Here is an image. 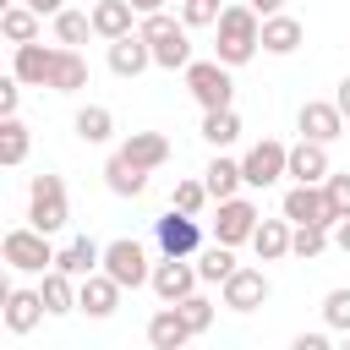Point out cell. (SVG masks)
<instances>
[{
	"instance_id": "cell-1",
	"label": "cell",
	"mask_w": 350,
	"mask_h": 350,
	"mask_svg": "<svg viewBox=\"0 0 350 350\" xmlns=\"http://www.w3.org/2000/svg\"><path fill=\"white\" fill-rule=\"evenodd\" d=\"M262 49V16L252 5H224V16L213 22V55L224 66H246Z\"/></svg>"
},
{
	"instance_id": "cell-2",
	"label": "cell",
	"mask_w": 350,
	"mask_h": 350,
	"mask_svg": "<svg viewBox=\"0 0 350 350\" xmlns=\"http://www.w3.org/2000/svg\"><path fill=\"white\" fill-rule=\"evenodd\" d=\"M137 33L153 44V66H164V71H186L191 66V27L175 22L170 11H148L137 22Z\"/></svg>"
},
{
	"instance_id": "cell-3",
	"label": "cell",
	"mask_w": 350,
	"mask_h": 350,
	"mask_svg": "<svg viewBox=\"0 0 350 350\" xmlns=\"http://www.w3.org/2000/svg\"><path fill=\"white\" fill-rule=\"evenodd\" d=\"M66 219H71V202H66V180L60 175H33V186H27V224L33 230H44V235H55V230H66Z\"/></svg>"
},
{
	"instance_id": "cell-4",
	"label": "cell",
	"mask_w": 350,
	"mask_h": 350,
	"mask_svg": "<svg viewBox=\"0 0 350 350\" xmlns=\"http://www.w3.org/2000/svg\"><path fill=\"white\" fill-rule=\"evenodd\" d=\"M235 66H224L219 55L213 60H191L186 66V93L202 104V109H230L235 104V77H230Z\"/></svg>"
},
{
	"instance_id": "cell-5",
	"label": "cell",
	"mask_w": 350,
	"mask_h": 350,
	"mask_svg": "<svg viewBox=\"0 0 350 350\" xmlns=\"http://www.w3.org/2000/svg\"><path fill=\"white\" fill-rule=\"evenodd\" d=\"M0 252H5V268L11 273H49L55 268V246H49V235L44 230H5V241H0Z\"/></svg>"
},
{
	"instance_id": "cell-6",
	"label": "cell",
	"mask_w": 350,
	"mask_h": 350,
	"mask_svg": "<svg viewBox=\"0 0 350 350\" xmlns=\"http://www.w3.org/2000/svg\"><path fill=\"white\" fill-rule=\"evenodd\" d=\"M104 273H109L120 290H137V284H148V279H153L148 246H142V241H131V235L109 241V246H104Z\"/></svg>"
},
{
	"instance_id": "cell-7",
	"label": "cell",
	"mask_w": 350,
	"mask_h": 350,
	"mask_svg": "<svg viewBox=\"0 0 350 350\" xmlns=\"http://www.w3.org/2000/svg\"><path fill=\"white\" fill-rule=\"evenodd\" d=\"M284 219H290V224H328V230L339 224L323 180H295V186L284 191Z\"/></svg>"
},
{
	"instance_id": "cell-8",
	"label": "cell",
	"mask_w": 350,
	"mask_h": 350,
	"mask_svg": "<svg viewBox=\"0 0 350 350\" xmlns=\"http://www.w3.org/2000/svg\"><path fill=\"white\" fill-rule=\"evenodd\" d=\"M153 241H159L164 257H197L202 252V224H197V213L170 208L164 219H153Z\"/></svg>"
},
{
	"instance_id": "cell-9",
	"label": "cell",
	"mask_w": 350,
	"mask_h": 350,
	"mask_svg": "<svg viewBox=\"0 0 350 350\" xmlns=\"http://www.w3.org/2000/svg\"><path fill=\"white\" fill-rule=\"evenodd\" d=\"M241 175H246V186L268 191L279 175H290V148H284V142H273V137L252 142V148H246V159H241Z\"/></svg>"
},
{
	"instance_id": "cell-10",
	"label": "cell",
	"mask_w": 350,
	"mask_h": 350,
	"mask_svg": "<svg viewBox=\"0 0 350 350\" xmlns=\"http://www.w3.org/2000/svg\"><path fill=\"white\" fill-rule=\"evenodd\" d=\"M257 202H246L241 191L235 197H224L219 202V219H213V241H224V246H241V241H252L257 235Z\"/></svg>"
},
{
	"instance_id": "cell-11",
	"label": "cell",
	"mask_w": 350,
	"mask_h": 350,
	"mask_svg": "<svg viewBox=\"0 0 350 350\" xmlns=\"http://www.w3.org/2000/svg\"><path fill=\"white\" fill-rule=\"evenodd\" d=\"M148 284H153V295H159V301H170V306H175V301H186V295L202 284V273H197V262H191V257H164V262H153V279H148Z\"/></svg>"
},
{
	"instance_id": "cell-12",
	"label": "cell",
	"mask_w": 350,
	"mask_h": 350,
	"mask_svg": "<svg viewBox=\"0 0 350 350\" xmlns=\"http://www.w3.org/2000/svg\"><path fill=\"white\" fill-rule=\"evenodd\" d=\"M268 295H273V284H268L262 268H235V273L219 284V301H224L230 312H257Z\"/></svg>"
},
{
	"instance_id": "cell-13",
	"label": "cell",
	"mask_w": 350,
	"mask_h": 350,
	"mask_svg": "<svg viewBox=\"0 0 350 350\" xmlns=\"http://www.w3.org/2000/svg\"><path fill=\"white\" fill-rule=\"evenodd\" d=\"M295 126H301V137H312V142H334V137H345V109H339L334 98H306L301 115H295Z\"/></svg>"
},
{
	"instance_id": "cell-14",
	"label": "cell",
	"mask_w": 350,
	"mask_h": 350,
	"mask_svg": "<svg viewBox=\"0 0 350 350\" xmlns=\"http://www.w3.org/2000/svg\"><path fill=\"white\" fill-rule=\"evenodd\" d=\"M148 66H153V44H148L142 33H120V38H109V71H115L120 82L142 77Z\"/></svg>"
},
{
	"instance_id": "cell-15",
	"label": "cell",
	"mask_w": 350,
	"mask_h": 350,
	"mask_svg": "<svg viewBox=\"0 0 350 350\" xmlns=\"http://www.w3.org/2000/svg\"><path fill=\"white\" fill-rule=\"evenodd\" d=\"M115 306H120V284L98 268V273H88V279H77V312H88V317H115Z\"/></svg>"
},
{
	"instance_id": "cell-16",
	"label": "cell",
	"mask_w": 350,
	"mask_h": 350,
	"mask_svg": "<svg viewBox=\"0 0 350 350\" xmlns=\"http://www.w3.org/2000/svg\"><path fill=\"white\" fill-rule=\"evenodd\" d=\"M0 317H5V328H11V334H33V328L49 317V306H44V295H38V290H5Z\"/></svg>"
},
{
	"instance_id": "cell-17",
	"label": "cell",
	"mask_w": 350,
	"mask_h": 350,
	"mask_svg": "<svg viewBox=\"0 0 350 350\" xmlns=\"http://www.w3.org/2000/svg\"><path fill=\"white\" fill-rule=\"evenodd\" d=\"M60 49V44H55ZM55 49L49 44H16V60H11V71L27 82V88H49V71H55Z\"/></svg>"
},
{
	"instance_id": "cell-18",
	"label": "cell",
	"mask_w": 350,
	"mask_h": 350,
	"mask_svg": "<svg viewBox=\"0 0 350 350\" xmlns=\"http://www.w3.org/2000/svg\"><path fill=\"white\" fill-rule=\"evenodd\" d=\"M148 175H153V170H142V164L126 159L120 148H115L109 164H104V186H109L115 197H142V191H148Z\"/></svg>"
},
{
	"instance_id": "cell-19",
	"label": "cell",
	"mask_w": 350,
	"mask_h": 350,
	"mask_svg": "<svg viewBox=\"0 0 350 350\" xmlns=\"http://www.w3.org/2000/svg\"><path fill=\"white\" fill-rule=\"evenodd\" d=\"M186 339H197V334L186 328L180 306H170V301H164V306H159V312L148 317V345H153V350H180Z\"/></svg>"
},
{
	"instance_id": "cell-20",
	"label": "cell",
	"mask_w": 350,
	"mask_h": 350,
	"mask_svg": "<svg viewBox=\"0 0 350 350\" xmlns=\"http://www.w3.org/2000/svg\"><path fill=\"white\" fill-rule=\"evenodd\" d=\"M301 44H306V27L295 16H284V11L262 16V55H295Z\"/></svg>"
},
{
	"instance_id": "cell-21",
	"label": "cell",
	"mask_w": 350,
	"mask_h": 350,
	"mask_svg": "<svg viewBox=\"0 0 350 350\" xmlns=\"http://www.w3.org/2000/svg\"><path fill=\"white\" fill-rule=\"evenodd\" d=\"M328 142H312V137H301L295 148H290V180H328Z\"/></svg>"
},
{
	"instance_id": "cell-22",
	"label": "cell",
	"mask_w": 350,
	"mask_h": 350,
	"mask_svg": "<svg viewBox=\"0 0 350 350\" xmlns=\"http://www.w3.org/2000/svg\"><path fill=\"white\" fill-rule=\"evenodd\" d=\"M290 235H295V224L279 213V219H257V235H252V252L262 257V262H279V257H290Z\"/></svg>"
},
{
	"instance_id": "cell-23",
	"label": "cell",
	"mask_w": 350,
	"mask_h": 350,
	"mask_svg": "<svg viewBox=\"0 0 350 350\" xmlns=\"http://www.w3.org/2000/svg\"><path fill=\"white\" fill-rule=\"evenodd\" d=\"M55 268H66L71 279H88V273H98V268H104V246H98V241H88V235H77L71 246H60Z\"/></svg>"
},
{
	"instance_id": "cell-24",
	"label": "cell",
	"mask_w": 350,
	"mask_h": 350,
	"mask_svg": "<svg viewBox=\"0 0 350 350\" xmlns=\"http://www.w3.org/2000/svg\"><path fill=\"white\" fill-rule=\"evenodd\" d=\"M77 88H88V60L71 44H60L55 49V71H49V93H77Z\"/></svg>"
},
{
	"instance_id": "cell-25",
	"label": "cell",
	"mask_w": 350,
	"mask_h": 350,
	"mask_svg": "<svg viewBox=\"0 0 350 350\" xmlns=\"http://www.w3.org/2000/svg\"><path fill=\"white\" fill-rule=\"evenodd\" d=\"M44 284H38V295H44V306H49V317H66V312H77V279L66 273V268H49V273H38Z\"/></svg>"
},
{
	"instance_id": "cell-26",
	"label": "cell",
	"mask_w": 350,
	"mask_h": 350,
	"mask_svg": "<svg viewBox=\"0 0 350 350\" xmlns=\"http://www.w3.org/2000/svg\"><path fill=\"white\" fill-rule=\"evenodd\" d=\"M131 16H137V5L131 0H98L93 5V33L109 44V38H120V33H137L131 27Z\"/></svg>"
},
{
	"instance_id": "cell-27",
	"label": "cell",
	"mask_w": 350,
	"mask_h": 350,
	"mask_svg": "<svg viewBox=\"0 0 350 350\" xmlns=\"http://www.w3.org/2000/svg\"><path fill=\"white\" fill-rule=\"evenodd\" d=\"M120 153L137 159L142 170H159V164L170 159V137H164V131H131V137L120 142Z\"/></svg>"
},
{
	"instance_id": "cell-28",
	"label": "cell",
	"mask_w": 350,
	"mask_h": 350,
	"mask_svg": "<svg viewBox=\"0 0 350 350\" xmlns=\"http://www.w3.org/2000/svg\"><path fill=\"white\" fill-rule=\"evenodd\" d=\"M71 131H77L88 148H98V142H109V137H115V115H109L104 104H82V109H77V120H71Z\"/></svg>"
},
{
	"instance_id": "cell-29",
	"label": "cell",
	"mask_w": 350,
	"mask_h": 350,
	"mask_svg": "<svg viewBox=\"0 0 350 350\" xmlns=\"http://www.w3.org/2000/svg\"><path fill=\"white\" fill-rule=\"evenodd\" d=\"M202 180H208V197H213V202H224V197H235V191L246 186V175H241V159H224V153H219V159L202 170Z\"/></svg>"
},
{
	"instance_id": "cell-30",
	"label": "cell",
	"mask_w": 350,
	"mask_h": 350,
	"mask_svg": "<svg viewBox=\"0 0 350 350\" xmlns=\"http://www.w3.org/2000/svg\"><path fill=\"white\" fill-rule=\"evenodd\" d=\"M191 262H197V273H202V284H224V279H230V273L241 268V262H235V246H224V241H213V246H202V252H197Z\"/></svg>"
},
{
	"instance_id": "cell-31",
	"label": "cell",
	"mask_w": 350,
	"mask_h": 350,
	"mask_svg": "<svg viewBox=\"0 0 350 350\" xmlns=\"http://www.w3.org/2000/svg\"><path fill=\"white\" fill-rule=\"evenodd\" d=\"M235 137H241L235 104H230V109H202V142H208V148H230Z\"/></svg>"
},
{
	"instance_id": "cell-32",
	"label": "cell",
	"mask_w": 350,
	"mask_h": 350,
	"mask_svg": "<svg viewBox=\"0 0 350 350\" xmlns=\"http://www.w3.org/2000/svg\"><path fill=\"white\" fill-rule=\"evenodd\" d=\"M0 33H5L11 44H33V38H38V11L22 5V0L5 5V11H0Z\"/></svg>"
},
{
	"instance_id": "cell-33",
	"label": "cell",
	"mask_w": 350,
	"mask_h": 350,
	"mask_svg": "<svg viewBox=\"0 0 350 350\" xmlns=\"http://www.w3.org/2000/svg\"><path fill=\"white\" fill-rule=\"evenodd\" d=\"M27 148H33L27 126H22L16 115H5V120H0V164H5V170H16V164L27 159Z\"/></svg>"
},
{
	"instance_id": "cell-34",
	"label": "cell",
	"mask_w": 350,
	"mask_h": 350,
	"mask_svg": "<svg viewBox=\"0 0 350 350\" xmlns=\"http://www.w3.org/2000/svg\"><path fill=\"white\" fill-rule=\"evenodd\" d=\"M88 33H93V11H55V44H88Z\"/></svg>"
},
{
	"instance_id": "cell-35",
	"label": "cell",
	"mask_w": 350,
	"mask_h": 350,
	"mask_svg": "<svg viewBox=\"0 0 350 350\" xmlns=\"http://www.w3.org/2000/svg\"><path fill=\"white\" fill-rule=\"evenodd\" d=\"M328 241H334V230H328V224H295L290 252H295L301 262H312V257H323V252H328Z\"/></svg>"
},
{
	"instance_id": "cell-36",
	"label": "cell",
	"mask_w": 350,
	"mask_h": 350,
	"mask_svg": "<svg viewBox=\"0 0 350 350\" xmlns=\"http://www.w3.org/2000/svg\"><path fill=\"white\" fill-rule=\"evenodd\" d=\"M175 306H180V317H186V328H191V334H208V328H213V301H208V295H197V290H191V295H186V301H175Z\"/></svg>"
},
{
	"instance_id": "cell-37",
	"label": "cell",
	"mask_w": 350,
	"mask_h": 350,
	"mask_svg": "<svg viewBox=\"0 0 350 350\" xmlns=\"http://www.w3.org/2000/svg\"><path fill=\"white\" fill-rule=\"evenodd\" d=\"M323 323H328L334 334H350V290H345V284L323 295Z\"/></svg>"
},
{
	"instance_id": "cell-38",
	"label": "cell",
	"mask_w": 350,
	"mask_h": 350,
	"mask_svg": "<svg viewBox=\"0 0 350 350\" xmlns=\"http://www.w3.org/2000/svg\"><path fill=\"white\" fill-rule=\"evenodd\" d=\"M202 202H208V180H175L170 208H180V213H202Z\"/></svg>"
},
{
	"instance_id": "cell-39",
	"label": "cell",
	"mask_w": 350,
	"mask_h": 350,
	"mask_svg": "<svg viewBox=\"0 0 350 350\" xmlns=\"http://www.w3.org/2000/svg\"><path fill=\"white\" fill-rule=\"evenodd\" d=\"M219 16H224L219 0H180V22H186V27H213Z\"/></svg>"
},
{
	"instance_id": "cell-40",
	"label": "cell",
	"mask_w": 350,
	"mask_h": 350,
	"mask_svg": "<svg viewBox=\"0 0 350 350\" xmlns=\"http://www.w3.org/2000/svg\"><path fill=\"white\" fill-rule=\"evenodd\" d=\"M323 191H328V202H334V213H339V219H350V170H328V180H323Z\"/></svg>"
},
{
	"instance_id": "cell-41",
	"label": "cell",
	"mask_w": 350,
	"mask_h": 350,
	"mask_svg": "<svg viewBox=\"0 0 350 350\" xmlns=\"http://www.w3.org/2000/svg\"><path fill=\"white\" fill-rule=\"evenodd\" d=\"M22 88H27V82H22L16 71L0 82V115H16V104H22Z\"/></svg>"
},
{
	"instance_id": "cell-42",
	"label": "cell",
	"mask_w": 350,
	"mask_h": 350,
	"mask_svg": "<svg viewBox=\"0 0 350 350\" xmlns=\"http://www.w3.org/2000/svg\"><path fill=\"white\" fill-rule=\"evenodd\" d=\"M295 350H328V334L317 328V334H295Z\"/></svg>"
},
{
	"instance_id": "cell-43",
	"label": "cell",
	"mask_w": 350,
	"mask_h": 350,
	"mask_svg": "<svg viewBox=\"0 0 350 350\" xmlns=\"http://www.w3.org/2000/svg\"><path fill=\"white\" fill-rule=\"evenodd\" d=\"M22 5H33L38 16H55V11H66V0H22Z\"/></svg>"
},
{
	"instance_id": "cell-44",
	"label": "cell",
	"mask_w": 350,
	"mask_h": 350,
	"mask_svg": "<svg viewBox=\"0 0 350 350\" xmlns=\"http://www.w3.org/2000/svg\"><path fill=\"white\" fill-rule=\"evenodd\" d=\"M257 16H273V11H284V0H246Z\"/></svg>"
},
{
	"instance_id": "cell-45",
	"label": "cell",
	"mask_w": 350,
	"mask_h": 350,
	"mask_svg": "<svg viewBox=\"0 0 350 350\" xmlns=\"http://www.w3.org/2000/svg\"><path fill=\"white\" fill-rule=\"evenodd\" d=\"M334 246H339V252H350V219H339V224H334Z\"/></svg>"
},
{
	"instance_id": "cell-46",
	"label": "cell",
	"mask_w": 350,
	"mask_h": 350,
	"mask_svg": "<svg viewBox=\"0 0 350 350\" xmlns=\"http://www.w3.org/2000/svg\"><path fill=\"white\" fill-rule=\"evenodd\" d=\"M334 104H339V109H345V120H350V77L339 82V93H334Z\"/></svg>"
},
{
	"instance_id": "cell-47",
	"label": "cell",
	"mask_w": 350,
	"mask_h": 350,
	"mask_svg": "<svg viewBox=\"0 0 350 350\" xmlns=\"http://www.w3.org/2000/svg\"><path fill=\"white\" fill-rule=\"evenodd\" d=\"M137 5V16H148V11H164V0H131Z\"/></svg>"
},
{
	"instance_id": "cell-48",
	"label": "cell",
	"mask_w": 350,
	"mask_h": 350,
	"mask_svg": "<svg viewBox=\"0 0 350 350\" xmlns=\"http://www.w3.org/2000/svg\"><path fill=\"white\" fill-rule=\"evenodd\" d=\"M345 339H350V334H345Z\"/></svg>"
}]
</instances>
